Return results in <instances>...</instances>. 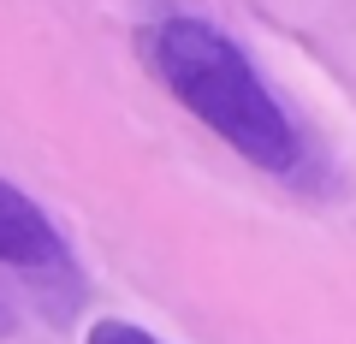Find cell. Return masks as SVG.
<instances>
[{"instance_id": "obj_2", "label": "cell", "mask_w": 356, "mask_h": 344, "mask_svg": "<svg viewBox=\"0 0 356 344\" xmlns=\"http://www.w3.org/2000/svg\"><path fill=\"white\" fill-rule=\"evenodd\" d=\"M0 261H13V268H54V261H65V243L48 226V214L6 179H0Z\"/></svg>"}, {"instance_id": "obj_3", "label": "cell", "mask_w": 356, "mask_h": 344, "mask_svg": "<svg viewBox=\"0 0 356 344\" xmlns=\"http://www.w3.org/2000/svg\"><path fill=\"white\" fill-rule=\"evenodd\" d=\"M83 344H161V338L143 332V327H131V320H95Z\"/></svg>"}, {"instance_id": "obj_1", "label": "cell", "mask_w": 356, "mask_h": 344, "mask_svg": "<svg viewBox=\"0 0 356 344\" xmlns=\"http://www.w3.org/2000/svg\"><path fill=\"white\" fill-rule=\"evenodd\" d=\"M154 65H161L166 90L214 137H226L243 161L267 166V172L297 166V131L285 119V107L267 95L250 54L232 36H220L208 18H166L154 30Z\"/></svg>"}]
</instances>
